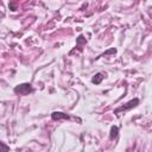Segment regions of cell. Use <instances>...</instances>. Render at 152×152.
<instances>
[{
  "mask_svg": "<svg viewBox=\"0 0 152 152\" xmlns=\"http://www.w3.org/2000/svg\"><path fill=\"white\" fill-rule=\"evenodd\" d=\"M86 44H87V39H86L82 34H80V36L76 38V46L80 48V49H82L81 46H83V45H86Z\"/></svg>",
  "mask_w": 152,
  "mask_h": 152,
  "instance_id": "cell-6",
  "label": "cell"
},
{
  "mask_svg": "<svg viewBox=\"0 0 152 152\" xmlns=\"http://www.w3.org/2000/svg\"><path fill=\"white\" fill-rule=\"evenodd\" d=\"M118 133H119V127L118 126H112L110 127V132H109V139L114 140L118 137Z\"/></svg>",
  "mask_w": 152,
  "mask_h": 152,
  "instance_id": "cell-5",
  "label": "cell"
},
{
  "mask_svg": "<svg viewBox=\"0 0 152 152\" xmlns=\"http://www.w3.org/2000/svg\"><path fill=\"white\" fill-rule=\"evenodd\" d=\"M115 52H116V49H115V48H112V49H109L108 51H106L104 53H102V55L99 56V57H103V56H106V55H110V53H115ZM99 57H97V58H99Z\"/></svg>",
  "mask_w": 152,
  "mask_h": 152,
  "instance_id": "cell-8",
  "label": "cell"
},
{
  "mask_svg": "<svg viewBox=\"0 0 152 152\" xmlns=\"http://www.w3.org/2000/svg\"><path fill=\"white\" fill-rule=\"evenodd\" d=\"M51 119L55 121H59V120H69L70 116L63 112H52L51 113Z\"/></svg>",
  "mask_w": 152,
  "mask_h": 152,
  "instance_id": "cell-3",
  "label": "cell"
},
{
  "mask_svg": "<svg viewBox=\"0 0 152 152\" xmlns=\"http://www.w3.org/2000/svg\"><path fill=\"white\" fill-rule=\"evenodd\" d=\"M139 99H132V100H129L128 102H126L124 106H120V107H118L116 109H114V114H119L120 112H126V110H129V109H132V108H134V107H137L138 104H139Z\"/></svg>",
  "mask_w": 152,
  "mask_h": 152,
  "instance_id": "cell-2",
  "label": "cell"
},
{
  "mask_svg": "<svg viewBox=\"0 0 152 152\" xmlns=\"http://www.w3.org/2000/svg\"><path fill=\"white\" fill-rule=\"evenodd\" d=\"M0 146H1V152H10V146H7L4 141L0 142Z\"/></svg>",
  "mask_w": 152,
  "mask_h": 152,
  "instance_id": "cell-7",
  "label": "cell"
},
{
  "mask_svg": "<svg viewBox=\"0 0 152 152\" xmlns=\"http://www.w3.org/2000/svg\"><path fill=\"white\" fill-rule=\"evenodd\" d=\"M10 8L12 10V11H15L18 7H17V4L15 2H10Z\"/></svg>",
  "mask_w": 152,
  "mask_h": 152,
  "instance_id": "cell-9",
  "label": "cell"
},
{
  "mask_svg": "<svg viewBox=\"0 0 152 152\" xmlns=\"http://www.w3.org/2000/svg\"><path fill=\"white\" fill-rule=\"evenodd\" d=\"M103 78H104V75H103L102 72H97V74H95L94 77L91 78V83H94V84H100Z\"/></svg>",
  "mask_w": 152,
  "mask_h": 152,
  "instance_id": "cell-4",
  "label": "cell"
},
{
  "mask_svg": "<svg viewBox=\"0 0 152 152\" xmlns=\"http://www.w3.org/2000/svg\"><path fill=\"white\" fill-rule=\"evenodd\" d=\"M14 94L17 95H21V96H26L31 93H33V88L31 86V83H21V84H18L14 87L13 89Z\"/></svg>",
  "mask_w": 152,
  "mask_h": 152,
  "instance_id": "cell-1",
  "label": "cell"
}]
</instances>
